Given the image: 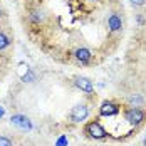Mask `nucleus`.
I'll return each instance as SVG.
<instances>
[{
	"mask_svg": "<svg viewBox=\"0 0 146 146\" xmlns=\"http://www.w3.org/2000/svg\"><path fill=\"white\" fill-rule=\"evenodd\" d=\"M119 7L121 0H24L20 19L29 40L47 57L91 67L121 42L109 29Z\"/></svg>",
	"mask_w": 146,
	"mask_h": 146,
	"instance_id": "1",
	"label": "nucleus"
},
{
	"mask_svg": "<svg viewBox=\"0 0 146 146\" xmlns=\"http://www.w3.org/2000/svg\"><path fill=\"white\" fill-rule=\"evenodd\" d=\"M123 117H124V121L128 123V124H131L134 128H138V126H141L143 123L146 121V109L145 108H141V106H126V108H123Z\"/></svg>",
	"mask_w": 146,
	"mask_h": 146,
	"instance_id": "2",
	"label": "nucleus"
},
{
	"mask_svg": "<svg viewBox=\"0 0 146 146\" xmlns=\"http://www.w3.org/2000/svg\"><path fill=\"white\" fill-rule=\"evenodd\" d=\"M91 116V104L88 101L77 102L72 109L67 113V123L71 124H81Z\"/></svg>",
	"mask_w": 146,
	"mask_h": 146,
	"instance_id": "3",
	"label": "nucleus"
},
{
	"mask_svg": "<svg viewBox=\"0 0 146 146\" xmlns=\"http://www.w3.org/2000/svg\"><path fill=\"white\" fill-rule=\"evenodd\" d=\"M82 133L88 138H91V139H106L108 134H109V133L104 129V126L99 123V119H92V121L86 123L84 128H82Z\"/></svg>",
	"mask_w": 146,
	"mask_h": 146,
	"instance_id": "4",
	"label": "nucleus"
},
{
	"mask_svg": "<svg viewBox=\"0 0 146 146\" xmlns=\"http://www.w3.org/2000/svg\"><path fill=\"white\" fill-rule=\"evenodd\" d=\"M74 86L79 89V91H82L84 94H92L94 92V82L89 77H84V76L74 77Z\"/></svg>",
	"mask_w": 146,
	"mask_h": 146,
	"instance_id": "5",
	"label": "nucleus"
},
{
	"mask_svg": "<svg viewBox=\"0 0 146 146\" xmlns=\"http://www.w3.org/2000/svg\"><path fill=\"white\" fill-rule=\"evenodd\" d=\"M119 108L121 106L114 101H104L101 104V108H99V114L101 116H116L117 113L121 111Z\"/></svg>",
	"mask_w": 146,
	"mask_h": 146,
	"instance_id": "6",
	"label": "nucleus"
},
{
	"mask_svg": "<svg viewBox=\"0 0 146 146\" xmlns=\"http://www.w3.org/2000/svg\"><path fill=\"white\" fill-rule=\"evenodd\" d=\"M10 44H12V37H10V34L3 29L2 24H0V52H3L5 49H9Z\"/></svg>",
	"mask_w": 146,
	"mask_h": 146,
	"instance_id": "7",
	"label": "nucleus"
},
{
	"mask_svg": "<svg viewBox=\"0 0 146 146\" xmlns=\"http://www.w3.org/2000/svg\"><path fill=\"white\" fill-rule=\"evenodd\" d=\"M0 146H20L17 136H10L7 133H0Z\"/></svg>",
	"mask_w": 146,
	"mask_h": 146,
	"instance_id": "8",
	"label": "nucleus"
},
{
	"mask_svg": "<svg viewBox=\"0 0 146 146\" xmlns=\"http://www.w3.org/2000/svg\"><path fill=\"white\" fill-rule=\"evenodd\" d=\"M12 124H15V126H19L20 129H27L30 126L29 119L25 116H22V114H15V116H12Z\"/></svg>",
	"mask_w": 146,
	"mask_h": 146,
	"instance_id": "9",
	"label": "nucleus"
},
{
	"mask_svg": "<svg viewBox=\"0 0 146 146\" xmlns=\"http://www.w3.org/2000/svg\"><path fill=\"white\" fill-rule=\"evenodd\" d=\"M129 2H131V5H134V7H139V9L146 7V0H129Z\"/></svg>",
	"mask_w": 146,
	"mask_h": 146,
	"instance_id": "10",
	"label": "nucleus"
},
{
	"mask_svg": "<svg viewBox=\"0 0 146 146\" xmlns=\"http://www.w3.org/2000/svg\"><path fill=\"white\" fill-rule=\"evenodd\" d=\"M141 146H146V134L141 138Z\"/></svg>",
	"mask_w": 146,
	"mask_h": 146,
	"instance_id": "11",
	"label": "nucleus"
},
{
	"mask_svg": "<svg viewBox=\"0 0 146 146\" xmlns=\"http://www.w3.org/2000/svg\"><path fill=\"white\" fill-rule=\"evenodd\" d=\"M92 146H94V145H92Z\"/></svg>",
	"mask_w": 146,
	"mask_h": 146,
	"instance_id": "12",
	"label": "nucleus"
}]
</instances>
